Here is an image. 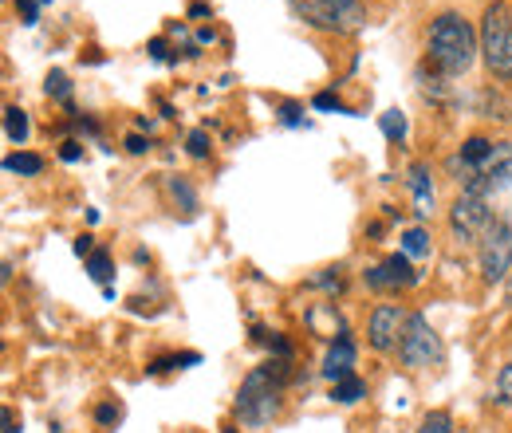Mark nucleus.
<instances>
[{"label":"nucleus","instance_id":"f257e3e1","mask_svg":"<svg viewBox=\"0 0 512 433\" xmlns=\"http://www.w3.org/2000/svg\"><path fill=\"white\" fill-rule=\"evenodd\" d=\"M284 382H288V359H272L245 378V386L237 394V414L245 426H268L280 414Z\"/></svg>","mask_w":512,"mask_h":433},{"label":"nucleus","instance_id":"f03ea898","mask_svg":"<svg viewBox=\"0 0 512 433\" xmlns=\"http://www.w3.org/2000/svg\"><path fill=\"white\" fill-rule=\"evenodd\" d=\"M473 52H477V32L469 28L465 16H457V12L434 16V24H430V63H434L438 75L469 71Z\"/></svg>","mask_w":512,"mask_h":433},{"label":"nucleus","instance_id":"7ed1b4c3","mask_svg":"<svg viewBox=\"0 0 512 433\" xmlns=\"http://www.w3.org/2000/svg\"><path fill=\"white\" fill-rule=\"evenodd\" d=\"M481 56L497 79H512V12L501 0L481 16Z\"/></svg>","mask_w":512,"mask_h":433},{"label":"nucleus","instance_id":"20e7f679","mask_svg":"<svg viewBox=\"0 0 512 433\" xmlns=\"http://www.w3.org/2000/svg\"><path fill=\"white\" fill-rule=\"evenodd\" d=\"M398 359H402L406 367H414V371L438 367V363L446 359V347H442V339H438V331L430 327L426 315L414 311V315L406 319V331H402V339H398Z\"/></svg>","mask_w":512,"mask_h":433},{"label":"nucleus","instance_id":"39448f33","mask_svg":"<svg viewBox=\"0 0 512 433\" xmlns=\"http://www.w3.org/2000/svg\"><path fill=\"white\" fill-rule=\"evenodd\" d=\"M296 12L323 32H359L367 20L359 0H296Z\"/></svg>","mask_w":512,"mask_h":433},{"label":"nucleus","instance_id":"423d86ee","mask_svg":"<svg viewBox=\"0 0 512 433\" xmlns=\"http://www.w3.org/2000/svg\"><path fill=\"white\" fill-rule=\"evenodd\" d=\"M481 276L485 284H501L512 276V217H497L481 237Z\"/></svg>","mask_w":512,"mask_h":433},{"label":"nucleus","instance_id":"0eeeda50","mask_svg":"<svg viewBox=\"0 0 512 433\" xmlns=\"http://www.w3.org/2000/svg\"><path fill=\"white\" fill-rule=\"evenodd\" d=\"M493 209H489V201L481 197V193H461L457 201H453V209H449V229L461 237V241H477V237H485L489 229H493Z\"/></svg>","mask_w":512,"mask_h":433},{"label":"nucleus","instance_id":"6e6552de","mask_svg":"<svg viewBox=\"0 0 512 433\" xmlns=\"http://www.w3.org/2000/svg\"><path fill=\"white\" fill-rule=\"evenodd\" d=\"M509 186H512V142H497L493 154H489V162L465 182V193L489 197V193H501V189Z\"/></svg>","mask_w":512,"mask_h":433},{"label":"nucleus","instance_id":"1a4fd4ad","mask_svg":"<svg viewBox=\"0 0 512 433\" xmlns=\"http://www.w3.org/2000/svg\"><path fill=\"white\" fill-rule=\"evenodd\" d=\"M410 284H418V272H414L406 252H394L383 264L367 268V288H375V292H398V288H410Z\"/></svg>","mask_w":512,"mask_h":433},{"label":"nucleus","instance_id":"9d476101","mask_svg":"<svg viewBox=\"0 0 512 433\" xmlns=\"http://www.w3.org/2000/svg\"><path fill=\"white\" fill-rule=\"evenodd\" d=\"M406 319H410V315L398 308V304H379V308L371 311V319H367L371 347H375V351L398 347V339H402V331H406Z\"/></svg>","mask_w":512,"mask_h":433},{"label":"nucleus","instance_id":"9b49d317","mask_svg":"<svg viewBox=\"0 0 512 433\" xmlns=\"http://www.w3.org/2000/svg\"><path fill=\"white\" fill-rule=\"evenodd\" d=\"M355 374V343L343 335V339H331V347H327V355H323V378H331V382H343V378H351Z\"/></svg>","mask_w":512,"mask_h":433},{"label":"nucleus","instance_id":"f8f14e48","mask_svg":"<svg viewBox=\"0 0 512 433\" xmlns=\"http://www.w3.org/2000/svg\"><path fill=\"white\" fill-rule=\"evenodd\" d=\"M406 182H410V189H414V213H418V217H430V213H434V182H430V166L414 162Z\"/></svg>","mask_w":512,"mask_h":433},{"label":"nucleus","instance_id":"ddd939ff","mask_svg":"<svg viewBox=\"0 0 512 433\" xmlns=\"http://www.w3.org/2000/svg\"><path fill=\"white\" fill-rule=\"evenodd\" d=\"M359 398H367V382H363L359 374H351V378H343V382H331V402L355 406Z\"/></svg>","mask_w":512,"mask_h":433},{"label":"nucleus","instance_id":"4468645a","mask_svg":"<svg viewBox=\"0 0 512 433\" xmlns=\"http://www.w3.org/2000/svg\"><path fill=\"white\" fill-rule=\"evenodd\" d=\"M87 276H91L95 284H103V292L111 288V276H115V264H111V252H107V248H95V252L87 256Z\"/></svg>","mask_w":512,"mask_h":433},{"label":"nucleus","instance_id":"2eb2a0df","mask_svg":"<svg viewBox=\"0 0 512 433\" xmlns=\"http://www.w3.org/2000/svg\"><path fill=\"white\" fill-rule=\"evenodd\" d=\"M4 138H8L12 146H24V142H28V115H24L20 107H8V111H4Z\"/></svg>","mask_w":512,"mask_h":433},{"label":"nucleus","instance_id":"dca6fc26","mask_svg":"<svg viewBox=\"0 0 512 433\" xmlns=\"http://www.w3.org/2000/svg\"><path fill=\"white\" fill-rule=\"evenodd\" d=\"M166 186H170V197L182 205V213H186V217H197V193H193L190 182H186V178H170Z\"/></svg>","mask_w":512,"mask_h":433},{"label":"nucleus","instance_id":"f3484780","mask_svg":"<svg viewBox=\"0 0 512 433\" xmlns=\"http://www.w3.org/2000/svg\"><path fill=\"white\" fill-rule=\"evenodd\" d=\"M4 170H8V174H28V178H32V174L44 170V158H40V154H8V158H4Z\"/></svg>","mask_w":512,"mask_h":433},{"label":"nucleus","instance_id":"a211bd4d","mask_svg":"<svg viewBox=\"0 0 512 433\" xmlns=\"http://www.w3.org/2000/svg\"><path fill=\"white\" fill-rule=\"evenodd\" d=\"M402 252L406 256H426L430 252V233L426 229H406L402 233Z\"/></svg>","mask_w":512,"mask_h":433},{"label":"nucleus","instance_id":"6ab92c4d","mask_svg":"<svg viewBox=\"0 0 512 433\" xmlns=\"http://www.w3.org/2000/svg\"><path fill=\"white\" fill-rule=\"evenodd\" d=\"M201 363V355L197 351H186V355H170V359H158L150 374H162V371H174V367H197Z\"/></svg>","mask_w":512,"mask_h":433},{"label":"nucleus","instance_id":"aec40b11","mask_svg":"<svg viewBox=\"0 0 512 433\" xmlns=\"http://www.w3.org/2000/svg\"><path fill=\"white\" fill-rule=\"evenodd\" d=\"M383 134L390 138V142H402V138H406V115H402V111H386Z\"/></svg>","mask_w":512,"mask_h":433},{"label":"nucleus","instance_id":"412c9836","mask_svg":"<svg viewBox=\"0 0 512 433\" xmlns=\"http://www.w3.org/2000/svg\"><path fill=\"white\" fill-rule=\"evenodd\" d=\"M48 95L60 99L64 107H71V83H67L64 71H52V75H48Z\"/></svg>","mask_w":512,"mask_h":433},{"label":"nucleus","instance_id":"4be33fe9","mask_svg":"<svg viewBox=\"0 0 512 433\" xmlns=\"http://www.w3.org/2000/svg\"><path fill=\"white\" fill-rule=\"evenodd\" d=\"M418 433H457V430H453L449 414H442V410H434V414H426V418H422V426H418Z\"/></svg>","mask_w":512,"mask_h":433},{"label":"nucleus","instance_id":"5701e85b","mask_svg":"<svg viewBox=\"0 0 512 433\" xmlns=\"http://www.w3.org/2000/svg\"><path fill=\"white\" fill-rule=\"evenodd\" d=\"M497 402H501V406H512V359L501 367V374H497Z\"/></svg>","mask_w":512,"mask_h":433},{"label":"nucleus","instance_id":"b1692460","mask_svg":"<svg viewBox=\"0 0 512 433\" xmlns=\"http://www.w3.org/2000/svg\"><path fill=\"white\" fill-rule=\"evenodd\" d=\"M209 134L205 130H190V138H186V150H190L193 158H209Z\"/></svg>","mask_w":512,"mask_h":433},{"label":"nucleus","instance_id":"393cba45","mask_svg":"<svg viewBox=\"0 0 512 433\" xmlns=\"http://www.w3.org/2000/svg\"><path fill=\"white\" fill-rule=\"evenodd\" d=\"M312 288H327V292H339V288H343V276H339V268H323L320 276H312Z\"/></svg>","mask_w":512,"mask_h":433},{"label":"nucleus","instance_id":"a878e982","mask_svg":"<svg viewBox=\"0 0 512 433\" xmlns=\"http://www.w3.org/2000/svg\"><path fill=\"white\" fill-rule=\"evenodd\" d=\"M40 4H44V0H16L20 20H24V24H36V20H40Z\"/></svg>","mask_w":512,"mask_h":433},{"label":"nucleus","instance_id":"bb28decb","mask_svg":"<svg viewBox=\"0 0 512 433\" xmlns=\"http://www.w3.org/2000/svg\"><path fill=\"white\" fill-rule=\"evenodd\" d=\"M316 107H320V111H339V115H351V107H343V103H339L335 95H327V91H323V95H316Z\"/></svg>","mask_w":512,"mask_h":433},{"label":"nucleus","instance_id":"cd10ccee","mask_svg":"<svg viewBox=\"0 0 512 433\" xmlns=\"http://www.w3.org/2000/svg\"><path fill=\"white\" fill-rule=\"evenodd\" d=\"M95 418H99V426H111V422H119V406H111V402H107V406H99V410H95Z\"/></svg>","mask_w":512,"mask_h":433},{"label":"nucleus","instance_id":"c85d7f7f","mask_svg":"<svg viewBox=\"0 0 512 433\" xmlns=\"http://www.w3.org/2000/svg\"><path fill=\"white\" fill-rule=\"evenodd\" d=\"M91 252H95V237H87V233H83V237L75 241V256H91Z\"/></svg>","mask_w":512,"mask_h":433},{"label":"nucleus","instance_id":"c756f323","mask_svg":"<svg viewBox=\"0 0 512 433\" xmlns=\"http://www.w3.org/2000/svg\"><path fill=\"white\" fill-rule=\"evenodd\" d=\"M280 119H284V123H288V126H300V123H304V119H300V111H296L292 103H288V107L280 111Z\"/></svg>","mask_w":512,"mask_h":433},{"label":"nucleus","instance_id":"7c9ffc66","mask_svg":"<svg viewBox=\"0 0 512 433\" xmlns=\"http://www.w3.org/2000/svg\"><path fill=\"white\" fill-rule=\"evenodd\" d=\"M79 154H83V150H79V142H64V150H60V158H64V162H75Z\"/></svg>","mask_w":512,"mask_h":433},{"label":"nucleus","instance_id":"2f4dec72","mask_svg":"<svg viewBox=\"0 0 512 433\" xmlns=\"http://www.w3.org/2000/svg\"><path fill=\"white\" fill-rule=\"evenodd\" d=\"M146 146H150V142H146V138H138V134H130V138H127V150H130V154H142Z\"/></svg>","mask_w":512,"mask_h":433},{"label":"nucleus","instance_id":"473e14b6","mask_svg":"<svg viewBox=\"0 0 512 433\" xmlns=\"http://www.w3.org/2000/svg\"><path fill=\"white\" fill-rule=\"evenodd\" d=\"M150 56L154 60H166V40H150Z\"/></svg>","mask_w":512,"mask_h":433},{"label":"nucleus","instance_id":"72a5a7b5","mask_svg":"<svg viewBox=\"0 0 512 433\" xmlns=\"http://www.w3.org/2000/svg\"><path fill=\"white\" fill-rule=\"evenodd\" d=\"M4 426H8L4 433H20V430H16V422H12V414H8V410H4Z\"/></svg>","mask_w":512,"mask_h":433},{"label":"nucleus","instance_id":"f704fd0d","mask_svg":"<svg viewBox=\"0 0 512 433\" xmlns=\"http://www.w3.org/2000/svg\"><path fill=\"white\" fill-rule=\"evenodd\" d=\"M505 296H509V304H512V276H509V284H505Z\"/></svg>","mask_w":512,"mask_h":433},{"label":"nucleus","instance_id":"c9c22d12","mask_svg":"<svg viewBox=\"0 0 512 433\" xmlns=\"http://www.w3.org/2000/svg\"><path fill=\"white\" fill-rule=\"evenodd\" d=\"M225 433H237V430H225Z\"/></svg>","mask_w":512,"mask_h":433}]
</instances>
